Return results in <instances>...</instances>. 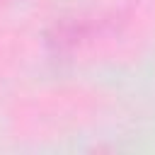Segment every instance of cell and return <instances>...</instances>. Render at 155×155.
<instances>
[]
</instances>
